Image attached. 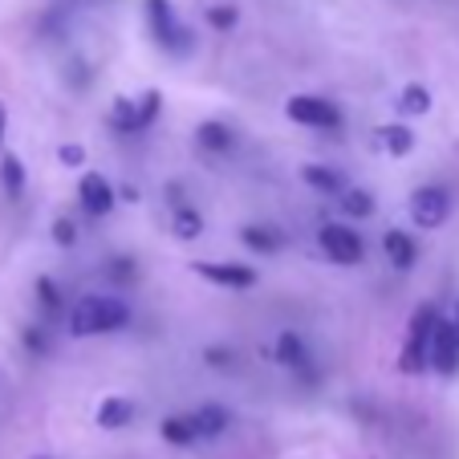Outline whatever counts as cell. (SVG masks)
<instances>
[{
  "mask_svg": "<svg viewBox=\"0 0 459 459\" xmlns=\"http://www.w3.org/2000/svg\"><path fill=\"white\" fill-rule=\"evenodd\" d=\"M78 200H82V208H86L90 216H106V212L114 208V187H110V179H106V175H98V171L82 175Z\"/></svg>",
  "mask_w": 459,
  "mask_h": 459,
  "instance_id": "30bf717a",
  "label": "cell"
},
{
  "mask_svg": "<svg viewBox=\"0 0 459 459\" xmlns=\"http://www.w3.org/2000/svg\"><path fill=\"white\" fill-rule=\"evenodd\" d=\"M277 362L289 366V370H305V366H309V350H305L301 333H293V330L281 333L277 338Z\"/></svg>",
  "mask_w": 459,
  "mask_h": 459,
  "instance_id": "ac0fdd59",
  "label": "cell"
},
{
  "mask_svg": "<svg viewBox=\"0 0 459 459\" xmlns=\"http://www.w3.org/2000/svg\"><path fill=\"white\" fill-rule=\"evenodd\" d=\"M0 183L9 191V200H21V191H25V167H21L17 155H0Z\"/></svg>",
  "mask_w": 459,
  "mask_h": 459,
  "instance_id": "ffe728a7",
  "label": "cell"
},
{
  "mask_svg": "<svg viewBox=\"0 0 459 459\" xmlns=\"http://www.w3.org/2000/svg\"><path fill=\"white\" fill-rule=\"evenodd\" d=\"M301 179L309 183L313 191H321V195H338V191H346L342 171H333V167H325V163H305L301 167Z\"/></svg>",
  "mask_w": 459,
  "mask_h": 459,
  "instance_id": "2e32d148",
  "label": "cell"
},
{
  "mask_svg": "<svg viewBox=\"0 0 459 459\" xmlns=\"http://www.w3.org/2000/svg\"><path fill=\"white\" fill-rule=\"evenodd\" d=\"M451 216V191L439 187V183H431V187H419L415 195H411V220H415L419 228H439L443 220Z\"/></svg>",
  "mask_w": 459,
  "mask_h": 459,
  "instance_id": "8992f818",
  "label": "cell"
},
{
  "mask_svg": "<svg viewBox=\"0 0 459 459\" xmlns=\"http://www.w3.org/2000/svg\"><path fill=\"white\" fill-rule=\"evenodd\" d=\"M191 423H195V435H200V439H216V435L228 431L232 415H228L224 407H216V403H208V407L191 411Z\"/></svg>",
  "mask_w": 459,
  "mask_h": 459,
  "instance_id": "9a60e30c",
  "label": "cell"
},
{
  "mask_svg": "<svg viewBox=\"0 0 459 459\" xmlns=\"http://www.w3.org/2000/svg\"><path fill=\"white\" fill-rule=\"evenodd\" d=\"M317 244H321V252H325L333 264H358L362 252H366L362 236H358L354 228H346V224H321Z\"/></svg>",
  "mask_w": 459,
  "mask_h": 459,
  "instance_id": "52a82bcc",
  "label": "cell"
},
{
  "mask_svg": "<svg viewBox=\"0 0 459 459\" xmlns=\"http://www.w3.org/2000/svg\"><path fill=\"white\" fill-rule=\"evenodd\" d=\"M57 159H61L65 167H82V163H86V151H82L78 143H65V147L57 151Z\"/></svg>",
  "mask_w": 459,
  "mask_h": 459,
  "instance_id": "4316f807",
  "label": "cell"
},
{
  "mask_svg": "<svg viewBox=\"0 0 459 459\" xmlns=\"http://www.w3.org/2000/svg\"><path fill=\"white\" fill-rule=\"evenodd\" d=\"M159 110H163V94L159 90H147L143 98H114L110 126L122 130V134H143V130L155 126Z\"/></svg>",
  "mask_w": 459,
  "mask_h": 459,
  "instance_id": "3957f363",
  "label": "cell"
},
{
  "mask_svg": "<svg viewBox=\"0 0 459 459\" xmlns=\"http://www.w3.org/2000/svg\"><path fill=\"white\" fill-rule=\"evenodd\" d=\"M191 269L220 289H252L256 285V269H252V264H236V260H195Z\"/></svg>",
  "mask_w": 459,
  "mask_h": 459,
  "instance_id": "ba28073f",
  "label": "cell"
},
{
  "mask_svg": "<svg viewBox=\"0 0 459 459\" xmlns=\"http://www.w3.org/2000/svg\"><path fill=\"white\" fill-rule=\"evenodd\" d=\"M37 301H41V309L61 313V293H57V285H53L49 277H37Z\"/></svg>",
  "mask_w": 459,
  "mask_h": 459,
  "instance_id": "d4e9b609",
  "label": "cell"
},
{
  "mask_svg": "<svg viewBox=\"0 0 459 459\" xmlns=\"http://www.w3.org/2000/svg\"><path fill=\"white\" fill-rule=\"evenodd\" d=\"M431 366L443 374V378H455L459 374V325L455 317H439L435 325V342H431Z\"/></svg>",
  "mask_w": 459,
  "mask_h": 459,
  "instance_id": "9c48e42d",
  "label": "cell"
},
{
  "mask_svg": "<svg viewBox=\"0 0 459 459\" xmlns=\"http://www.w3.org/2000/svg\"><path fill=\"white\" fill-rule=\"evenodd\" d=\"M240 240L248 244L252 252H260V256H269V252H281L285 236H281V228H273V224H248V228L240 232Z\"/></svg>",
  "mask_w": 459,
  "mask_h": 459,
  "instance_id": "e0dca14e",
  "label": "cell"
},
{
  "mask_svg": "<svg viewBox=\"0 0 459 459\" xmlns=\"http://www.w3.org/2000/svg\"><path fill=\"white\" fill-rule=\"evenodd\" d=\"M455 325H459V313H455Z\"/></svg>",
  "mask_w": 459,
  "mask_h": 459,
  "instance_id": "1f68e13d",
  "label": "cell"
},
{
  "mask_svg": "<svg viewBox=\"0 0 459 459\" xmlns=\"http://www.w3.org/2000/svg\"><path fill=\"white\" fill-rule=\"evenodd\" d=\"M204 358H208V362L216 366V370H224V366H232V358H236V354H232V350H220V346H212Z\"/></svg>",
  "mask_w": 459,
  "mask_h": 459,
  "instance_id": "f546056e",
  "label": "cell"
},
{
  "mask_svg": "<svg viewBox=\"0 0 459 459\" xmlns=\"http://www.w3.org/2000/svg\"><path fill=\"white\" fill-rule=\"evenodd\" d=\"M435 325H439V309H435L431 301L419 305V309L411 313L407 342H403V354H399V370H403V374H423L427 366H431Z\"/></svg>",
  "mask_w": 459,
  "mask_h": 459,
  "instance_id": "7a4b0ae2",
  "label": "cell"
},
{
  "mask_svg": "<svg viewBox=\"0 0 459 459\" xmlns=\"http://www.w3.org/2000/svg\"><path fill=\"white\" fill-rule=\"evenodd\" d=\"M342 212H346L350 220H366V216H374V195H370V191H362V187L346 191V200H342Z\"/></svg>",
  "mask_w": 459,
  "mask_h": 459,
  "instance_id": "603a6c76",
  "label": "cell"
},
{
  "mask_svg": "<svg viewBox=\"0 0 459 459\" xmlns=\"http://www.w3.org/2000/svg\"><path fill=\"white\" fill-rule=\"evenodd\" d=\"M382 248H386V260L394 264L399 273H411L419 260V244L411 240V232H399V228H390L386 236H382Z\"/></svg>",
  "mask_w": 459,
  "mask_h": 459,
  "instance_id": "8fae6325",
  "label": "cell"
},
{
  "mask_svg": "<svg viewBox=\"0 0 459 459\" xmlns=\"http://www.w3.org/2000/svg\"><path fill=\"white\" fill-rule=\"evenodd\" d=\"M163 439L175 443V447H187V443H200V435H195V423H191V415H171L163 419Z\"/></svg>",
  "mask_w": 459,
  "mask_h": 459,
  "instance_id": "d6986e66",
  "label": "cell"
},
{
  "mask_svg": "<svg viewBox=\"0 0 459 459\" xmlns=\"http://www.w3.org/2000/svg\"><path fill=\"white\" fill-rule=\"evenodd\" d=\"M147 21H151V33H155V41L163 45L167 53H191V45H195V37H191V29L183 25L179 17H175L171 0H147Z\"/></svg>",
  "mask_w": 459,
  "mask_h": 459,
  "instance_id": "277c9868",
  "label": "cell"
},
{
  "mask_svg": "<svg viewBox=\"0 0 459 459\" xmlns=\"http://www.w3.org/2000/svg\"><path fill=\"white\" fill-rule=\"evenodd\" d=\"M53 240H57L61 248L78 244V224H74V220H65V216H57V220H53Z\"/></svg>",
  "mask_w": 459,
  "mask_h": 459,
  "instance_id": "484cf974",
  "label": "cell"
},
{
  "mask_svg": "<svg viewBox=\"0 0 459 459\" xmlns=\"http://www.w3.org/2000/svg\"><path fill=\"white\" fill-rule=\"evenodd\" d=\"M236 21H240V13H236L232 4H212V9H208V25L220 29V33H228Z\"/></svg>",
  "mask_w": 459,
  "mask_h": 459,
  "instance_id": "cb8c5ba5",
  "label": "cell"
},
{
  "mask_svg": "<svg viewBox=\"0 0 459 459\" xmlns=\"http://www.w3.org/2000/svg\"><path fill=\"white\" fill-rule=\"evenodd\" d=\"M171 232L179 236V240H195V236L204 232V216L195 208H175V216H171Z\"/></svg>",
  "mask_w": 459,
  "mask_h": 459,
  "instance_id": "7402d4cb",
  "label": "cell"
},
{
  "mask_svg": "<svg viewBox=\"0 0 459 459\" xmlns=\"http://www.w3.org/2000/svg\"><path fill=\"white\" fill-rule=\"evenodd\" d=\"M110 277L114 281H134V260H126V256L110 260Z\"/></svg>",
  "mask_w": 459,
  "mask_h": 459,
  "instance_id": "83f0119b",
  "label": "cell"
},
{
  "mask_svg": "<svg viewBox=\"0 0 459 459\" xmlns=\"http://www.w3.org/2000/svg\"><path fill=\"white\" fill-rule=\"evenodd\" d=\"M195 143H200L204 151H212V155H224V151H232L236 134H232V126L208 118V122H200V126H195Z\"/></svg>",
  "mask_w": 459,
  "mask_h": 459,
  "instance_id": "5bb4252c",
  "label": "cell"
},
{
  "mask_svg": "<svg viewBox=\"0 0 459 459\" xmlns=\"http://www.w3.org/2000/svg\"><path fill=\"white\" fill-rule=\"evenodd\" d=\"M130 321L126 301L118 297H106V293H90L74 305L70 313V333L74 338H94V333H118L122 325Z\"/></svg>",
  "mask_w": 459,
  "mask_h": 459,
  "instance_id": "6da1fadb",
  "label": "cell"
},
{
  "mask_svg": "<svg viewBox=\"0 0 459 459\" xmlns=\"http://www.w3.org/2000/svg\"><path fill=\"white\" fill-rule=\"evenodd\" d=\"M285 114L297 126H313V130H338L342 126V110L321 94H293L285 102Z\"/></svg>",
  "mask_w": 459,
  "mask_h": 459,
  "instance_id": "5b68a950",
  "label": "cell"
},
{
  "mask_svg": "<svg viewBox=\"0 0 459 459\" xmlns=\"http://www.w3.org/2000/svg\"><path fill=\"white\" fill-rule=\"evenodd\" d=\"M98 427L102 431H118V427H130V419H134V403L122 399V394H106L102 403H98Z\"/></svg>",
  "mask_w": 459,
  "mask_h": 459,
  "instance_id": "7c38bea8",
  "label": "cell"
},
{
  "mask_svg": "<svg viewBox=\"0 0 459 459\" xmlns=\"http://www.w3.org/2000/svg\"><path fill=\"white\" fill-rule=\"evenodd\" d=\"M374 134H378V147L386 151L390 159H403V155H411V151H415V134H411V126H403V122L378 126Z\"/></svg>",
  "mask_w": 459,
  "mask_h": 459,
  "instance_id": "4fadbf2b",
  "label": "cell"
},
{
  "mask_svg": "<svg viewBox=\"0 0 459 459\" xmlns=\"http://www.w3.org/2000/svg\"><path fill=\"white\" fill-rule=\"evenodd\" d=\"M4 130H9V110H4V102H0V147H4ZM4 155V151H0Z\"/></svg>",
  "mask_w": 459,
  "mask_h": 459,
  "instance_id": "4dcf8cb0",
  "label": "cell"
},
{
  "mask_svg": "<svg viewBox=\"0 0 459 459\" xmlns=\"http://www.w3.org/2000/svg\"><path fill=\"white\" fill-rule=\"evenodd\" d=\"M399 110H403V114H411V118H419V114H427V110H431V90H427V86H419V82H411V86H403V94H399Z\"/></svg>",
  "mask_w": 459,
  "mask_h": 459,
  "instance_id": "44dd1931",
  "label": "cell"
},
{
  "mask_svg": "<svg viewBox=\"0 0 459 459\" xmlns=\"http://www.w3.org/2000/svg\"><path fill=\"white\" fill-rule=\"evenodd\" d=\"M25 346L33 350V354H45V350H49V342H45L41 325H33V330H25Z\"/></svg>",
  "mask_w": 459,
  "mask_h": 459,
  "instance_id": "f1b7e54d",
  "label": "cell"
}]
</instances>
